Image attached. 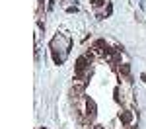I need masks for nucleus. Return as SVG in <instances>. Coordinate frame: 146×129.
I'll return each instance as SVG.
<instances>
[{
    "instance_id": "obj_1",
    "label": "nucleus",
    "mask_w": 146,
    "mask_h": 129,
    "mask_svg": "<svg viewBox=\"0 0 146 129\" xmlns=\"http://www.w3.org/2000/svg\"><path fill=\"white\" fill-rule=\"evenodd\" d=\"M133 119H135V112L133 110H125V112L119 114V121L123 125H133Z\"/></svg>"
},
{
    "instance_id": "obj_2",
    "label": "nucleus",
    "mask_w": 146,
    "mask_h": 129,
    "mask_svg": "<svg viewBox=\"0 0 146 129\" xmlns=\"http://www.w3.org/2000/svg\"><path fill=\"white\" fill-rule=\"evenodd\" d=\"M90 129H103V125H100V123H94Z\"/></svg>"
}]
</instances>
